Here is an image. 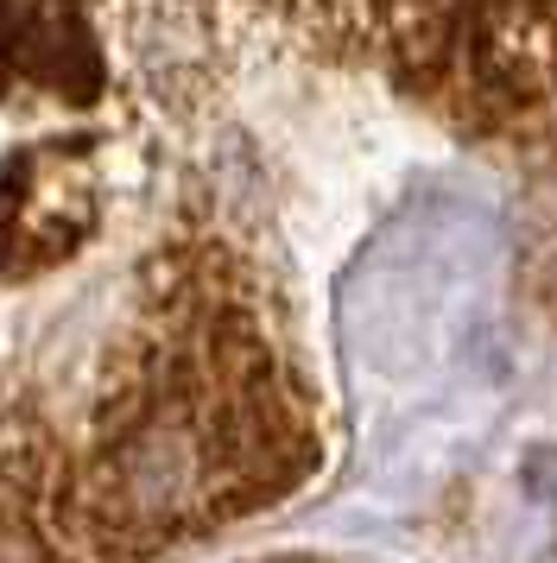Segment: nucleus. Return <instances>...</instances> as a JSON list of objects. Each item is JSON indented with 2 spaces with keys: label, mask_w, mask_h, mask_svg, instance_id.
I'll return each instance as SVG.
<instances>
[{
  "label": "nucleus",
  "mask_w": 557,
  "mask_h": 563,
  "mask_svg": "<svg viewBox=\"0 0 557 563\" xmlns=\"http://www.w3.org/2000/svg\"><path fill=\"white\" fill-rule=\"evenodd\" d=\"M101 190L83 133H57L0 158V279H39L83 254Z\"/></svg>",
  "instance_id": "f03ea898"
},
{
  "label": "nucleus",
  "mask_w": 557,
  "mask_h": 563,
  "mask_svg": "<svg viewBox=\"0 0 557 563\" xmlns=\"http://www.w3.org/2000/svg\"><path fill=\"white\" fill-rule=\"evenodd\" d=\"M184 26H273L368 64L481 140L557 146V0H159Z\"/></svg>",
  "instance_id": "f257e3e1"
}]
</instances>
